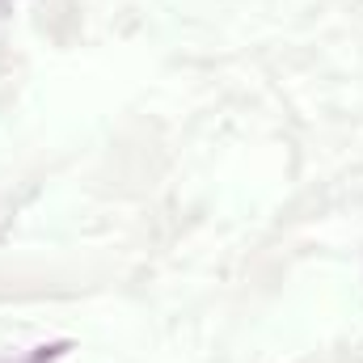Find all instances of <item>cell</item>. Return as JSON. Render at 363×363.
<instances>
[{"label":"cell","mask_w":363,"mask_h":363,"mask_svg":"<svg viewBox=\"0 0 363 363\" xmlns=\"http://www.w3.org/2000/svg\"><path fill=\"white\" fill-rule=\"evenodd\" d=\"M68 351V342H51V347H34V355L30 359H21V363H51V359H60Z\"/></svg>","instance_id":"obj_1"}]
</instances>
